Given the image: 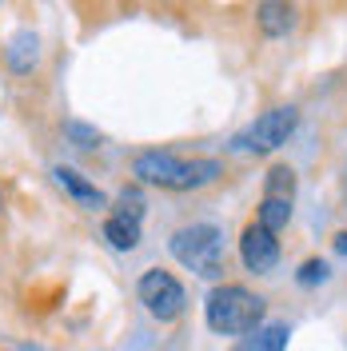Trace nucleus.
<instances>
[{"label": "nucleus", "mask_w": 347, "mask_h": 351, "mask_svg": "<svg viewBox=\"0 0 347 351\" xmlns=\"http://www.w3.org/2000/svg\"><path fill=\"white\" fill-rule=\"evenodd\" d=\"M132 172L140 176L144 184L156 188H172V192H188V188H204L219 176L216 160H180L172 152H140Z\"/></svg>", "instance_id": "obj_1"}, {"label": "nucleus", "mask_w": 347, "mask_h": 351, "mask_svg": "<svg viewBox=\"0 0 347 351\" xmlns=\"http://www.w3.org/2000/svg\"><path fill=\"white\" fill-rule=\"evenodd\" d=\"M204 315H208V328L219 331V335H243V331H256L263 319V300L256 291L239 284H224L208 295L204 304Z\"/></svg>", "instance_id": "obj_2"}, {"label": "nucleus", "mask_w": 347, "mask_h": 351, "mask_svg": "<svg viewBox=\"0 0 347 351\" xmlns=\"http://www.w3.org/2000/svg\"><path fill=\"white\" fill-rule=\"evenodd\" d=\"M172 256L184 267H192L195 276L204 280H216L228 267V247H224V232L216 223H192V228H180L172 236Z\"/></svg>", "instance_id": "obj_3"}, {"label": "nucleus", "mask_w": 347, "mask_h": 351, "mask_svg": "<svg viewBox=\"0 0 347 351\" xmlns=\"http://www.w3.org/2000/svg\"><path fill=\"white\" fill-rule=\"evenodd\" d=\"M296 124H300V112L296 108H272L263 116H256L248 128L239 132L236 148H243V152H276L280 144H287V136L296 132Z\"/></svg>", "instance_id": "obj_4"}, {"label": "nucleus", "mask_w": 347, "mask_h": 351, "mask_svg": "<svg viewBox=\"0 0 347 351\" xmlns=\"http://www.w3.org/2000/svg\"><path fill=\"white\" fill-rule=\"evenodd\" d=\"M136 291H140V304L148 307L156 319H164V324L184 311V287H180V280H176L172 271H160V267L144 271Z\"/></svg>", "instance_id": "obj_5"}, {"label": "nucleus", "mask_w": 347, "mask_h": 351, "mask_svg": "<svg viewBox=\"0 0 347 351\" xmlns=\"http://www.w3.org/2000/svg\"><path fill=\"white\" fill-rule=\"evenodd\" d=\"M239 256L252 271H272L280 260V240L276 232H267L263 223H248L243 228V240H239Z\"/></svg>", "instance_id": "obj_6"}, {"label": "nucleus", "mask_w": 347, "mask_h": 351, "mask_svg": "<svg viewBox=\"0 0 347 351\" xmlns=\"http://www.w3.org/2000/svg\"><path fill=\"white\" fill-rule=\"evenodd\" d=\"M52 176H56V184H60V188H68V192L80 199V204H88V208H100V204H104V192H100V188H92L80 172H72V168H56Z\"/></svg>", "instance_id": "obj_7"}, {"label": "nucleus", "mask_w": 347, "mask_h": 351, "mask_svg": "<svg viewBox=\"0 0 347 351\" xmlns=\"http://www.w3.org/2000/svg\"><path fill=\"white\" fill-rule=\"evenodd\" d=\"M287 324H267V328H256V335H248L236 351H283L287 348Z\"/></svg>", "instance_id": "obj_8"}, {"label": "nucleus", "mask_w": 347, "mask_h": 351, "mask_svg": "<svg viewBox=\"0 0 347 351\" xmlns=\"http://www.w3.org/2000/svg\"><path fill=\"white\" fill-rule=\"evenodd\" d=\"M104 240L112 247H120V252H132L136 243H140V219H128V216H112L104 223Z\"/></svg>", "instance_id": "obj_9"}, {"label": "nucleus", "mask_w": 347, "mask_h": 351, "mask_svg": "<svg viewBox=\"0 0 347 351\" xmlns=\"http://www.w3.org/2000/svg\"><path fill=\"white\" fill-rule=\"evenodd\" d=\"M263 199L291 204V199H296V172H291V168H272V172H267V184H263Z\"/></svg>", "instance_id": "obj_10"}, {"label": "nucleus", "mask_w": 347, "mask_h": 351, "mask_svg": "<svg viewBox=\"0 0 347 351\" xmlns=\"http://www.w3.org/2000/svg\"><path fill=\"white\" fill-rule=\"evenodd\" d=\"M291 8L287 4H260V24L272 32V36H280V32H287L291 28Z\"/></svg>", "instance_id": "obj_11"}, {"label": "nucleus", "mask_w": 347, "mask_h": 351, "mask_svg": "<svg viewBox=\"0 0 347 351\" xmlns=\"http://www.w3.org/2000/svg\"><path fill=\"white\" fill-rule=\"evenodd\" d=\"M324 276H327V263L307 260V263H304V271H300V284H315V280H324Z\"/></svg>", "instance_id": "obj_12"}, {"label": "nucleus", "mask_w": 347, "mask_h": 351, "mask_svg": "<svg viewBox=\"0 0 347 351\" xmlns=\"http://www.w3.org/2000/svg\"><path fill=\"white\" fill-rule=\"evenodd\" d=\"M335 252H347V236H335Z\"/></svg>", "instance_id": "obj_13"}]
</instances>
